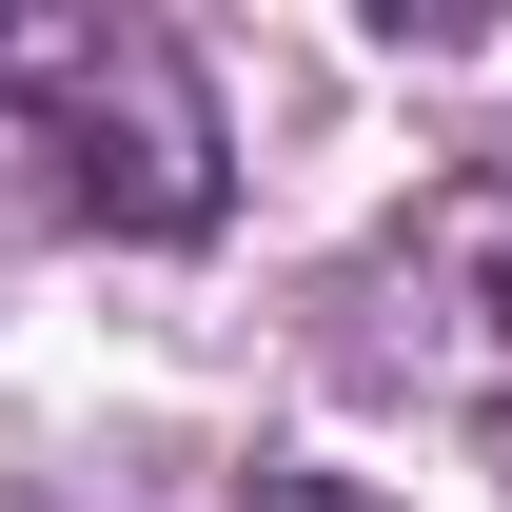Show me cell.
Listing matches in <instances>:
<instances>
[{
  "instance_id": "1",
  "label": "cell",
  "mask_w": 512,
  "mask_h": 512,
  "mask_svg": "<svg viewBox=\"0 0 512 512\" xmlns=\"http://www.w3.org/2000/svg\"><path fill=\"white\" fill-rule=\"evenodd\" d=\"M217 197H237V138H217V79L178 60V20L0 0V237L178 256V237H217Z\"/></svg>"
},
{
  "instance_id": "2",
  "label": "cell",
  "mask_w": 512,
  "mask_h": 512,
  "mask_svg": "<svg viewBox=\"0 0 512 512\" xmlns=\"http://www.w3.org/2000/svg\"><path fill=\"white\" fill-rule=\"evenodd\" d=\"M335 355L414 414H512V158L434 178L355 276H335Z\"/></svg>"
},
{
  "instance_id": "3",
  "label": "cell",
  "mask_w": 512,
  "mask_h": 512,
  "mask_svg": "<svg viewBox=\"0 0 512 512\" xmlns=\"http://www.w3.org/2000/svg\"><path fill=\"white\" fill-rule=\"evenodd\" d=\"M237 512H375V493H355V473H256Z\"/></svg>"
}]
</instances>
